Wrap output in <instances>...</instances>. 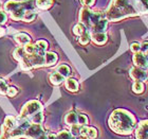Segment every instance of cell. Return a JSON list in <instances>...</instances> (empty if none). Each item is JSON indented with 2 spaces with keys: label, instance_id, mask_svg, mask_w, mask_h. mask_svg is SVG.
I'll use <instances>...</instances> for the list:
<instances>
[{
  "label": "cell",
  "instance_id": "6da1fadb",
  "mask_svg": "<svg viewBox=\"0 0 148 139\" xmlns=\"http://www.w3.org/2000/svg\"><path fill=\"white\" fill-rule=\"evenodd\" d=\"M147 13L148 0H112L104 14L108 21H119Z\"/></svg>",
  "mask_w": 148,
  "mask_h": 139
},
{
  "label": "cell",
  "instance_id": "7a4b0ae2",
  "mask_svg": "<svg viewBox=\"0 0 148 139\" xmlns=\"http://www.w3.org/2000/svg\"><path fill=\"white\" fill-rule=\"evenodd\" d=\"M109 127L120 135H130L136 127V118L130 111L117 108L112 111L108 121Z\"/></svg>",
  "mask_w": 148,
  "mask_h": 139
},
{
  "label": "cell",
  "instance_id": "3957f363",
  "mask_svg": "<svg viewBox=\"0 0 148 139\" xmlns=\"http://www.w3.org/2000/svg\"><path fill=\"white\" fill-rule=\"evenodd\" d=\"M4 10L14 20H23L25 12L34 10V0H22V1L10 0L4 3Z\"/></svg>",
  "mask_w": 148,
  "mask_h": 139
},
{
  "label": "cell",
  "instance_id": "277c9868",
  "mask_svg": "<svg viewBox=\"0 0 148 139\" xmlns=\"http://www.w3.org/2000/svg\"><path fill=\"white\" fill-rule=\"evenodd\" d=\"M42 111V105L37 100H32L25 104L20 113V119H28L38 111Z\"/></svg>",
  "mask_w": 148,
  "mask_h": 139
},
{
  "label": "cell",
  "instance_id": "5b68a950",
  "mask_svg": "<svg viewBox=\"0 0 148 139\" xmlns=\"http://www.w3.org/2000/svg\"><path fill=\"white\" fill-rule=\"evenodd\" d=\"M41 135H45V132H43L41 124L31 123L29 125L28 129L25 131V136L23 137H27V138L30 139H37Z\"/></svg>",
  "mask_w": 148,
  "mask_h": 139
},
{
  "label": "cell",
  "instance_id": "8992f818",
  "mask_svg": "<svg viewBox=\"0 0 148 139\" xmlns=\"http://www.w3.org/2000/svg\"><path fill=\"white\" fill-rule=\"evenodd\" d=\"M129 75L130 77L136 81H139V82H144V81H147L148 80V73H147V70L145 69H142V68H139V67H132V68L129 70Z\"/></svg>",
  "mask_w": 148,
  "mask_h": 139
},
{
  "label": "cell",
  "instance_id": "52a82bcc",
  "mask_svg": "<svg viewBox=\"0 0 148 139\" xmlns=\"http://www.w3.org/2000/svg\"><path fill=\"white\" fill-rule=\"evenodd\" d=\"M132 61H133V64L136 67H139V68H142V69H147L148 68V59H147V56H146L145 53L143 52H136L133 54V57H132Z\"/></svg>",
  "mask_w": 148,
  "mask_h": 139
},
{
  "label": "cell",
  "instance_id": "ba28073f",
  "mask_svg": "<svg viewBox=\"0 0 148 139\" xmlns=\"http://www.w3.org/2000/svg\"><path fill=\"white\" fill-rule=\"evenodd\" d=\"M92 11L89 9V8H87V6H84L82 8L79 12V21L82 25H84L88 29V31H89V28H90V21H91V16H92Z\"/></svg>",
  "mask_w": 148,
  "mask_h": 139
},
{
  "label": "cell",
  "instance_id": "9c48e42d",
  "mask_svg": "<svg viewBox=\"0 0 148 139\" xmlns=\"http://www.w3.org/2000/svg\"><path fill=\"white\" fill-rule=\"evenodd\" d=\"M136 139H148V120H142L136 129Z\"/></svg>",
  "mask_w": 148,
  "mask_h": 139
},
{
  "label": "cell",
  "instance_id": "30bf717a",
  "mask_svg": "<svg viewBox=\"0 0 148 139\" xmlns=\"http://www.w3.org/2000/svg\"><path fill=\"white\" fill-rule=\"evenodd\" d=\"M107 27H108V20L106 18H103L96 22L93 27H91L89 32L90 33H105Z\"/></svg>",
  "mask_w": 148,
  "mask_h": 139
},
{
  "label": "cell",
  "instance_id": "8fae6325",
  "mask_svg": "<svg viewBox=\"0 0 148 139\" xmlns=\"http://www.w3.org/2000/svg\"><path fill=\"white\" fill-rule=\"evenodd\" d=\"M29 62L31 64L32 68L33 67H41L45 66V55H39V54H32V55H27Z\"/></svg>",
  "mask_w": 148,
  "mask_h": 139
},
{
  "label": "cell",
  "instance_id": "7c38bea8",
  "mask_svg": "<svg viewBox=\"0 0 148 139\" xmlns=\"http://www.w3.org/2000/svg\"><path fill=\"white\" fill-rule=\"evenodd\" d=\"M90 37L96 45H104L108 40V36L106 33H90Z\"/></svg>",
  "mask_w": 148,
  "mask_h": 139
},
{
  "label": "cell",
  "instance_id": "4fadbf2b",
  "mask_svg": "<svg viewBox=\"0 0 148 139\" xmlns=\"http://www.w3.org/2000/svg\"><path fill=\"white\" fill-rule=\"evenodd\" d=\"M65 86L71 93H76L77 90L79 89V84H78V82L75 79H71V77H67L65 80Z\"/></svg>",
  "mask_w": 148,
  "mask_h": 139
},
{
  "label": "cell",
  "instance_id": "5bb4252c",
  "mask_svg": "<svg viewBox=\"0 0 148 139\" xmlns=\"http://www.w3.org/2000/svg\"><path fill=\"white\" fill-rule=\"evenodd\" d=\"M17 127V120L13 116H8L4 119V123L2 125V129L8 131H12L13 129H15Z\"/></svg>",
  "mask_w": 148,
  "mask_h": 139
},
{
  "label": "cell",
  "instance_id": "9a60e30c",
  "mask_svg": "<svg viewBox=\"0 0 148 139\" xmlns=\"http://www.w3.org/2000/svg\"><path fill=\"white\" fill-rule=\"evenodd\" d=\"M15 40L18 45H20L21 47H25V45L31 43V37L28 34H25V33H18V34L15 35Z\"/></svg>",
  "mask_w": 148,
  "mask_h": 139
},
{
  "label": "cell",
  "instance_id": "2e32d148",
  "mask_svg": "<svg viewBox=\"0 0 148 139\" xmlns=\"http://www.w3.org/2000/svg\"><path fill=\"white\" fill-rule=\"evenodd\" d=\"M58 59L57 54L54 52H46L45 54V66H53Z\"/></svg>",
  "mask_w": 148,
  "mask_h": 139
},
{
  "label": "cell",
  "instance_id": "e0dca14e",
  "mask_svg": "<svg viewBox=\"0 0 148 139\" xmlns=\"http://www.w3.org/2000/svg\"><path fill=\"white\" fill-rule=\"evenodd\" d=\"M36 48H37V54H39V55H45L46 54V51L48 49V43H47L46 40H38L36 41Z\"/></svg>",
  "mask_w": 148,
  "mask_h": 139
},
{
  "label": "cell",
  "instance_id": "ac0fdd59",
  "mask_svg": "<svg viewBox=\"0 0 148 139\" xmlns=\"http://www.w3.org/2000/svg\"><path fill=\"white\" fill-rule=\"evenodd\" d=\"M77 117H78V114L74 113V111H70L66 115L65 117V122L68 125H74V124H77Z\"/></svg>",
  "mask_w": 148,
  "mask_h": 139
},
{
  "label": "cell",
  "instance_id": "d6986e66",
  "mask_svg": "<svg viewBox=\"0 0 148 139\" xmlns=\"http://www.w3.org/2000/svg\"><path fill=\"white\" fill-rule=\"evenodd\" d=\"M64 81H65V77H62V74H59L57 71L51 73V75H50V82H51L53 85H59V84H62Z\"/></svg>",
  "mask_w": 148,
  "mask_h": 139
},
{
  "label": "cell",
  "instance_id": "ffe728a7",
  "mask_svg": "<svg viewBox=\"0 0 148 139\" xmlns=\"http://www.w3.org/2000/svg\"><path fill=\"white\" fill-rule=\"evenodd\" d=\"M53 0H36L35 4L38 9L41 10H49L51 6H53Z\"/></svg>",
  "mask_w": 148,
  "mask_h": 139
},
{
  "label": "cell",
  "instance_id": "44dd1931",
  "mask_svg": "<svg viewBox=\"0 0 148 139\" xmlns=\"http://www.w3.org/2000/svg\"><path fill=\"white\" fill-rule=\"evenodd\" d=\"M57 72L59 74H62V77L67 79L71 75V68L69 67L68 65H66V64H62V65L58 66V68H57Z\"/></svg>",
  "mask_w": 148,
  "mask_h": 139
},
{
  "label": "cell",
  "instance_id": "7402d4cb",
  "mask_svg": "<svg viewBox=\"0 0 148 139\" xmlns=\"http://www.w3.org/2000/svg\"><path fill=\"white\" fill-rule=\"evenodd\" d=\"M13 56H14V59H17L18 62L22 61V59L27 56V54H25V48H23V47H19V48H17V49L14 51V53H13Z\"/></svg>",
  "mask_w": 148,
  "mask_h": 139
},
{
  "label": "cell",
  "instance_id": "603a6c76",
  "mask_svg": "<svg viewBox=\"0 0 148 139\" xmlns=\"http://www.w3.org/2000/svg\"><path fill=\"white\" fill-rule=\"evenodd\" d=\"M29 121L32 122V123H35V124H41V122L43 121V114L42 111H38L36 113L35 115L31 116L30 118H28Z\"/></svg>",
  "mask_w": 148,
  "mask_h": 139
},
{
  "label": "cell",
  "instance_id": "cb8c5ba5",
  "mask_svg": "<svg viewBox=\"0 0 148 139\" xmlns=\"http://www.w3.org/2000/svg\"><path fill=\"white\" fill-rule=\"evenodd\" d=\"M145 90V85L144 82H139L136 81L132 84V91L134 93H142Z\"/></svg>",
  "mask_w": 148,
  "mask_h": 139
},
{
  "label": "cell",
  "instance_id": "d4e9b609",
  "mask_svg": "<svg viewBox=\"0 0 148 139\" xmlns=\"http://www.w3.org/2000/svg\"><path fill=\"white\" fill-rule=\"evenodd\" d=\"M87 31H88V29L84 25H82V24H77V25L74 26V28H73V33L78 37H79L80 35H83L84 33Z\"/></svg>",
  "mask_w": 148,
  "mask_h": 139
},
{
  "label": "cell",
  "instance_id": "484cf974",
  "mask_svg": "<svg viewBox=\"0 0 148 139\" xmlns=\"http://www.w3.org/2000/svg\"><path fill=\"white\" fill-rule=\"evenodd\" d=\"M23 48H25V52L27 55H32V54L37 53V48L35 44L30 43V44H28V45H25Z\"/></svg>",
  "mask_w": 148,
  "mask_h": 139
},
{
  "label": "cell",
  "instance_id": "4316f807",
  "mask_svg": "<svg viewBox=\"0 0 148 139\" xmlns=\"http://www.w3.org/2000/svg\"><path fill=\"white\" fill-rule=\"evenodd\" d=\"M36 18V11L35 10H30V11H27L23 16V20L27 22H31L33 21L34 19Z\"/></svg>",
  "mask_w": 148,
  "mask_h": 139
},
{
  "label": "cell",
  "instance_id": "83f0119b",
  "mask_svg": "<svg viewBox=\"0 0 148 139\" xmlns=\"http://www.w3.org/2000/svg\"><path fill=\"white\" fill-rule=\"evenodd\" d=\"M91 40V37H90V32L87 31L85 32L83 35H80L79 38H78V41H79L80 45H87Z\"/></svg>",
  "mask_w": 148,
  "mask_h": 139
},
{
  "label": "cell",
  "instance_id": "f1b7e54d",
  "mask_svg": "<svg viewBox=\"0 0 148 139\" xmlns=\"http://www.w3.org/2000/svg\"><path fill=\"white\" fill-rule=\"evenodd\" d=\"M57 139H76V137H74L69 131H62L57 135Z\"/></svg>",
  "mask_w": 148,
  "mask_h": 139
},
{
  "label": "cell",
  "instance_id": "f546056e",
  "mask_svg": "<svg viewBox=\"0 0 148 139\" xmlns=\"http://www.w3.org/2000/svg\"><path fill=\"white\" fill-rule=\"evenodd\" d=\"M82 127H83V125H79V124H74V125H71V127H70V133H71L74 137L79 136Z\"/></svg>",
  "mask_w": 148,
  "mask_h": 139
},
{
  "label": "cell",
  "instance_id": "4dcf8cb0",
  "mask_svg": "<svg viewBox=\"0 0 148 139\" xmlns=\"http://www.w3.org/2000/svg\"><path fill=\"white\" fill-rule=\"evenodd\" d=\"M88 122H89V120H88V117H87L86 115L78 114V117H77V124L85 127V125L88 124Z\"/></svg>",
  "mask_w": 148,
  "mask_h": 139
},
{
  "label": "cell",
  "instance_id": "1f68e13d",
  "mask_svg": "<svg viewBox=\"0 0 148 139\" xmlns=\"http://www.w3.org/2000/svg\"><path fill=\"white\" fill-rule=\"evenodd\" d=\"M8 89H9V86H8L6 82L3 79H0V93L1 95H6Z\"/></svg>",
  "mask_w": 148,
  "mask_h": 139
},
{
  "label": "cell",
  "instance_id": "d6a6232c",
  "mask_svg": "<svg viewBox=\"0 0 148 139\" xmlns=\"http://www.w3.org/2000/svg\"><path fill=\"white\" fill-rule=\"evenodd\" d=\"M87 136L89 139H95L97 137V131L94 127H88V132H87Z\"/></svg>",
  "mask_w": 148,
  "mask_h": 139
},
{
  "label": "cell",
  "instance_id": "836d02e7",
  "mask_svg": "<svg viewBox=\"0 0 148 139\" xmlns=\"http://www.w3.org/2000/svg\"><path fill=\"white\" fill-rule=\"evenodd\" d=\"M130 50H131L133 53L140 52V51H141V45H140L139 43H132L130 45Z\"/></svg>",
  "mask_w": 148,
  "mask_h": 139
},
{
  "label": "cell",
  "instance_id": "e575fe53",
  "mask_svg": "<svg viewBox=\"0 0 148 139\" xmlns=\"http://www.w3.org/2000/svg\"><path fill=\"white\" fill-rule=\"evenodd\" d=\"M17 93H18V90H17V88L16 87H9V89H8V96L9 97H15L16 95H17Z\"/></svg>",
  "mask_w": 148,
  "mask_h": 139
},
{
  "label": "cell",
  "instance_id": "d590c367",
  "mask_svg": "<svg viewBox=\"0 0 148 139\" xmlns=\"http://www.w3.org/2000/svg\"><path fill=\"white\" fill-rule=\"evenodd\" d=\"M80 2L83 3L84 6H87V8H89V6H92L95 2V0H80Z\"/></svg>",
  "mask_w": 148,
  "mask_h": 139
},
{
  "label": "cell",
  "instance_id": "8d00e7d4",
  "mask_svg": "<svg viewBox=\"0 0 148 139\" xmlns=\"http://www.w3.org/2000/svg\"><path fill=\"white\" fill-rule=\"evenodd\" d=\"M148 51V41H144V43L141 45V52L145 53Z\"/></svg>",
  "mask_w": 148,
  "mask_h": 139
},
{
  "label": "cell",
  "instance_id": "74e56055",
  "mask_svg": "<svg viewBox=\"0 0 148 139\" xmlns=\"http://www.w3.org/2000/svg\"><path fill=\"white\" fill-rule=\"evenodd\" d=\"M5 20H6V14L3 11H0V25L4 24Z\"/></svg>",
  "mask_w": 148,
  "mask_h": 139
},
{
  "label": "cell",
  "instance_id": "f35d334b",
  "mask_svg": "<svg viewBox=\"0 0 148 139\" xmlns=\"http://www.w3.org/2000/svg\"><path fill=\"white\" fill-rule=\"evenodd\" d=\"M47 138L48 139H57V136L54 135V134H50L49 136H47Z\"/></svg>",
  "mask_w": 148,
  "mask_h": 139
},
{
  "label": "cell",
  "instance_id": "ab89813d",
  "mask_svg": "<svg viewBox=\"0 0 148 139\" xmlns=\"http://www.w3.org/2000/svg\"><path fill=\"white\" fill-rule=\"evenodd\" d=\"M76 139H89L88 138V136H86V135H79V136H77Z\"/></svg>",
  "mask_w": 148,
  "mask_h": 139
},
{
  "label": "cell",
  "instance_id": "60d3db41",
  "mask_svg": "<svg viewBox=\"0 0 148 139\" xmlns=\"http://www.w3.org/2000/svg\"><path fill=\"white\" fill-rule=\"evenodd\" d=\"M37 139H48V138H47L46 135H41V136L38 137V138H37Z\"/></svg>",
  "mask_w": 148,
  "mask_h": 139
},
{
  "label": "cell",
  "instance_id": "b9f144b4",
  "mask_svg": "<svg viewBox=\"0 0 148 139\" xmlns=\"http://www.w3.org/2000/svg\"><path fill=\"white\" fill-rule=\"evenodd\" d=\"M3 34H4V31H3L2 28H0V36H2Z\"/></svg>",
  "mask_w": 148,
  "mask_h": 139
},
{
  "label": "cell",
  "instance_id": "7bdbcfd3",
  "mask_svg": "<svg viewBox=\"0 0 148 139\" xmlns=\"http://www.w3.org/2000/svg\"><path fill=\"white\" fill-rule=\"evenodd\" d=\"M146 56H147V59H148V51H147V53H146Z\"/></svg>",
  "mask_w": 148,
  "mask_h": 139
},
{
  "label": "cell",
  "instance_id": "ee69618b",
  "mask_svg": "<svg viewBox=\"0 0 148 139\" xmlns=\"http://www.w3.org/2000/svg\"><path fill=\"white\" fill-rule=\"evenodd\" d=\"M147 69H148V68H147ZM147 73H148V70H147Z\"/></svg>",
  "mask_w": 148,
  "mask_h": 139
}]
</instances>
